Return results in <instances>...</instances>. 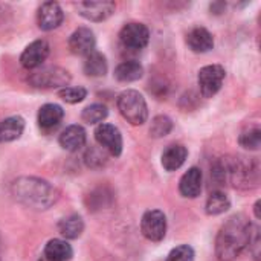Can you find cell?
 Returning <instances> with one entry per match:
<instances>
[{"instance_id":"cell-15","label":"cell","mask_w":261,"mask_h":261,"mask_svg":"<svg viewBox=\"0 0 261 261\" xmlns=\"http://www.w3.org/2000/svg\"><path fill=\"white\" fill-rule=\"evenodd\" d=\"M202 171L197 167L190 168L179 180V191L184 197L196 199L202 191Z\"/></svg>"},{"instance_id":"cell-7","label":"cell","mask_w":261,"mask_h":261,"mask_svg":"<svg viewBox=\"0 0 261 261\" xmlns=\"http://www.w3.org/2000/svg\"><path fill=\"white\" fill-rule=\"evenodd\" d=\"M142 236L150 242H162L167 234V217L159 210L147 211L141 220Z\"/></svg>"},{"instance_id":"cell-1","label":"cell","mask_w":261,"mask_h":261,"mask_svg":"<svg viewBox=\"0 0 261 261\" xmlns=\"http://www.w3.org/2000/svg\"><path fill=\"white\" fill-rule=\"evenodd\" d=\"M254 226L243 214L229 217L216 237V254L220 261L236 260L251 242Z\"/></svg>"},{"instance_id":"cell-9","label":"cell","mask_w":261,"mask_h":261,"mask_svg":"<svg viewBox=\"0 0 261 261\" xmlns=\"http://www.w3.org/2000/svg\"><path fill=\"white\" fill-rule=\"evenodd\" d=\"M95 139L101 148L109 151L112 156L118 158L122 153V136L118 127L112 124L101 122L95 130Z\"/></svg>"},{"instance_id":"cell-29","label":"cell","mask_w":261,"mask_h":261,"mask_svg":"<svg viewBox=\"0 0 261 261\" xmlns=\"http://www.w3.org/2000/svg\"><path fill=\"white\" fill-rule=\"evenodd\" d=\"M194 249L188 245H180L174 248L165 261H194Z\"/></svg>"},{"instance_id":"cell-28","label":"cell","mask_w":261,"mask_h":261,"mask_svg":"<svg viewBox=\"0 0 261 261\" xmlns=\"http://www.w3.org/2000/svg\"><path fill=\"white\" fill-rule=\"evenodd\" d=\"M58 95L64 102L76 104V102H81L87 96V90L84 87H80V86L78 87H63L58 92Z\"/></svg>"},{"instance_id":"cell-19","label":"cell","mask_w":261,"mask_h":261,"mask_svg":"<svg viewBox=\"0 0 261 261\" xmlns=\"http://www.w3.org/2000/svg\"><path fill=\"white\" fill-rule=\"evenodd\" d=\"M24 130V119L21 116H9L0 121V144L15 141Z\"/></svg>"},{"instance_id":"cell-32","label":"cell","mask_w":261,"mask_h":261,"mask_svg":"<svg viewBox=\"0 0 261 261\" xmlns=\"http://www.w3.org/2000/svg\"><path fill=\"white\" fill-rule=\"evenodd\" d=\"M254 211H255V217H257V219H260L261 217L260 216V200L255 203V206H254Z\"/></svg>"},{"instance_id":"cell-23","label":"cell","mask_w":261,"mask_h":261,"mask_svg":"<svg viewBox=\"0 0 261 261\" xmlns=\"http://www.w3.org/2000/svg\"><path fill=\"white\" fill-rule=\"evenodd\" d=\"M144 75V67L138 61H124L115 69V78L121 83H132L141 80Z\"/></svg>"},{"instance_id":"cell-27","label":"cell","mask_w":261,"mask_h":261,"mask_svg":"<svg viewBox=\"0 0 261 261\" xmlns=\"http://www.w3.org/2000/svg\"><path fill=\"white\" fill-rule=\"evenodd\" d=\"M173 130V121L168 116L159 115L151 121L150 125V136L151 138H164Z\"/></svg>"},{"instance_id":"cell-11","label":"cell","mask_w":261,"mask_h":261,"mask_svg":"<svg viewBox=\"0 0 261 261\" xmlns=\"http://www.w3.org/2000/svg\"><path fill=\"white\" fill-rule=\"evenodd\" d=\"M49 52H50V46L46 40H35L29 46H26V49L21 52L20 64L28 70L37 69L46 61V58L49 57Z\"/></svg>"},{"instance_id":"cell-10","label":"cell","mask_w":261,"mask_h":261,"mask_svg":"<svg viewBox=\"0 0 261 261\" xmlns=\"http://www.w3.org/2000/svg\"><path fill=\"white\" fill-rule=\"evenodd\" d=\"M75 8L81 17L90 21H104L116 9L115 2H78Z\"/></svg>"},{"instance_id":"cell-24","label":"cell","mask_w":261,"mask_h":261,"mask_svg":"<svg viewBox=\"0 0 261 261\" xmlns=\"http://www.w3.org/2000/svg\"><path fill=\"white\" fill-rule=\"evenodd\" d=\"M229 208H231V202H229L228 196L222 191H213L206 200V205H205L206 214H210V216L223 214Z\"/></svg>"},{"instance_id":"cell-33","label":"cell","mask_w":261,"mask_h":261,"mask_svg":"<svg viewBox=\"0 0 261 261\" xmlns=\"http://www.w3.org/2000/svg\"><path fill=\"white\" fill-rule=\"evenodd\" d=\"M38 261H55V260H52V258H49V257H46V255H41Z\"/></svg>"},{"instance_id":"cell-14","label":"cell","mask_w":261,"mask_h":261,"mask_svg":"<svg viewBox=\"0 0 261 261\" xmlns=\"http://www.w3.org/2000/svg\"><path fill=\"white\" fill-rule=\"evenodd\" d=\"M63 118H64V110L58 104H44L38 110L37 122L43 132H50L61 124Z\"/></svg>"},{"instance_id":"cell-5","label":"cell","mask_w":261,"mask_h":261,"mask_svg":"<svg viewBox=\"0 0 261 261\" xmlns=\"http://www.w3.org/2000/svg\"><path fill=\"white\" fill-rule=\"evenodd\" d=\"M225 76H226V70L220 64H210L202 67L197 75V83L202 96L213 98L222 89Z\"/></svg>"},{"instance_id":"cell-4","label":"cell","mask_w":261,"mask_h":261,"mask_svg":"<svg viewBox=\"0 0 261 261\" xmlns=\"http://www.w3.org/2000/svg\"><path fill=\"white\" fill-rule=\"evenodd\" d=\"M118 110L132 125H142L148 119V107L145 98L138 90H124L118 96Z\"/></svg>"},{"instance_id":"cell-17","label":"cell","mask_w":261,"mask_h":261,"mask_svg":"<svg viewBox=\"0 0 261 261\" xmlns=\"http://www.w3.org/2000/svg\"><path fill=\"white\" fill-rule=\"evenodd\" d=\"M58 142L66 151H78L86 144V130L78 124L69 125L61 132Z\"/></svg>"},{"instance_id":"cell-31","label":"cell","mask_w":261,"mask_h":261,"mask_svg":"<svg viewBox=\"0 0 261 261\" xmlns=\"http://www.w3.org/2000/svg\"><path fill=\"white\" fill-rule=\"evenodd\" d=\"M225 6H226V5L222 3V2L213 3V5H211V11H214V14H220V12H223V8H225Z\"/></svg>"},{"instance_id":"cell-25","label":"cell","mask_w":261,"mask_h":261,"mask_svg":"<svg viewBox=\"0 0 261 261\" xmlns=\"http://www.w3.org/2000/svg\"><path fill=\"white\" fill-rule=\"evenodd\" d=\"M107 115H109V110L104 104H92L83 110L81 118L87 124H101L107 118Z\"/></svg>"},{"instance_id":"cell-6","label":"cell","mask_w":261,"mask_h":261,"mask_svg":"<svg viewBox=\"0 0 261 261\" xmlns=\"http://www.w3.org/2000/svg\"><path fill=\"white\" fill-rule=\"evenodd\" d=\"M69 81H70L69 72L61 67H46L29 76V84L37 89L67 87Z\"/></svg>"},{"instance_id":"cell-2","label":"cell","mask_w":261,"mask_h":261,"mask_svg":"<svg viewBox=\"0 0 261 261\" xmlns=\"http://www.w3.org/2000/svg\"><path fill=\"white\" fill-rule=\"evenodd\" d=\"M216 185H232L236 188H254L258 184V164L245 158H222L211 170Z\"/></svg>"},{"instance_id":"cell-21","label":"cell","mask_w":261,"mask_h":261,"mask_svg":"<svg viewBox=\"0 0 261 261\" xmlns=\"http://www.w3.org/2000/svg\"><path fill=\"white\" fill-rule=\"evenodd\" d=\"M58 231H60V234L64 239L75 240V239H78L83 234V231H84V222H83L81 216H78V214L67 216L63 220H60Z\"/></svg>"},{"instance_id":"cell-30","label":"cell","mask_w":261,"mask_h":261,"mask_svg":"<svg viewBox=\"0 0 261 261\" xmlns=\"http://www.w3.org/2000/svg\"><path fill=\"white\" fill-rule=\"evenodd\" d=\"M84 159H86V164L89 167H92V168H96V167H101V165L106 164V156L102 154L101 150H98L95 147H92V148L87 150Z\"/></svg>"},{"instance_id":"cell-16","label":"cell","mask_w":261,"mask_h":261,"mask_svg":"<svg viewBox=\"0 0 261 261\" xmlns=\"http://www.w3.org/2000/svg\"><path fill=\"white\" fill-rule=\"evenodd\" d=\"M187 44L193 52L205 54L214 47V38L213 34L205 28H194L187 35Z\"/></svg>"},{"instance_id":"cell-3","label":"cell","mask_w":261,"mask_h":261,"mask_svg":"<svg viewBox=\"0 0 261 261\" xmlns=\"http://www.w3.org/2000/svg\"><path fill=\"white\" fill-rule=\"evenodd\" d=\"M14 199L35 211L49 210L60 199V191L44 179L40 177H18L11 185Z\"/></svg>"},{"instance_id":"cell-8","label":"cell","mask_w":261,"mask_h":261,"mask_svg":"<svg viewBox=\"0 0 261 261\" xmlns=\"http://www.w3.org/2000/svg\"><path fill=\"white\" fill-rule=\"evenodd\" d=\"M119 40L121 44L125 49H132V50H141L144 49L148 41H150V31L144 23H127L121 32H119Z\"/></svg>"},{"instance_id":"cell-22","label":"cell","mask_w":261,"mask_h":261,"mask_svg":"<svg viewBox=\"0 0 261 261\" xmlns=\"http://www.w3.org/2000/svg\"><path fill=\"white\" fill-rule=\"evenodd\" d=\"M43 255L55 261H69L73 255V251H72V246L66 240L54 239L47 242V245L44 246Z\"/></svg>"},{"instance_id":"cell-12","label":"cell","mask_w":261,"mask_h":261,"mask_svg":"<svg viewBox=\"0 0 261 261\" xmlns=\"http://www.w3.org/2000/svg\"><path fill=\"white\" fill-rule=\"evenodd\" d=\"M64 20V12L57 2H44L37 12L38 28L43 31H52L58 28Z\"/></svg>"},{"instance_id":"cell-13","label":"cell","mask_w":261,"mask_h":261,"mask_svg":"<svg viewBox=\"0 0 261 261\" xmlns=\"http://www.w3.org/2000/svg\"><path fill=\"white\" fill-rule=\"evenodd\" d=\"M69 49L75 55H89L95 50V35L89 28H78L69 38Z\"/></svg>"},{"instance_id":"cell-26","label":"cell","mask_w":261,"mask_h":261,"mask_svg":"<svg viewBox=\"0 0 261 261\" xmlns=\"http://www.w3.org/2000/svg\"><path fill=\"white\" fill-rule=\"evenodd\" d=\"M239 142L246 150H252V151L258 150L261 145V130L258 127H249V128H246L240 135Z\"/></svg>"},{"instance_id":"cell-18","label":"cell","mask_w":261,"mask_h":261,"mask_svg":"<svg viewBox=\"0 0 261 261\" xmlns=\"http://www.w3.org/2000/svg\"><path fill=\"white\" fill-rule=\"evenodd\" d=\"M187 156H188V150L184 145L173 144L167 147V150L162 153V167L167 171H176L185 164Z\"/></svg>"},{"instance_id":"cell-20","label":"cell","mask_w":261,"mask_h":261,"mask_svg":"<svg viewBox=\"0 0 261 261\" xmlns=\"http://www.w3.org/2000/svg\"><path fill=\"white\" fill-rule=\"evenodd\" d=\"M84 73L87 76H92V78L104 76L107 73V60H106V57L98 50H93L89 55H86Z\"/></svg>"}]
</instances>
